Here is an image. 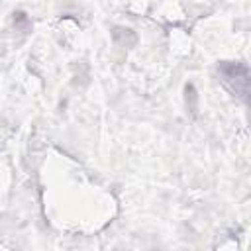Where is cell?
<instances>
[{"label": "cell", "mask_w": 251, "mask_h": 251, "mask_svg": "<svg viewBox=\"0 0 251 251\" xmlns=\"http://www.w3.org/2000/svg\"><path fill=\"white\" fill-rule=\"evenodd\" d=\"M222 80L237 94V96H249L251 94V71L243 63L224 61L218 67Z\"/></svg>", "instance_id": "6da1fadb"}]
</instances>
